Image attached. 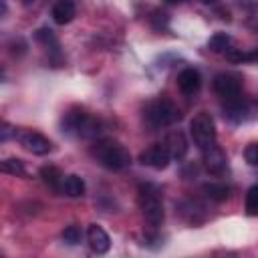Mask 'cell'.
Returning a JSON list of instances; mask_svg holds the SVG:
<instances>
[{
    "mask_svg": "<svg viewBox=\"0 0 258 258\" xmlns=\"http://www.w3.org/2000/svg\"><path fill=\"white\" fill-rule=\"evenodd\" d=\"M91 155L95 157L97 163H101L103 167H107L111 171L125 169L131 163L129 151L115 139H99V141H95L91 145Z\"/></svg>",
    "mask_w": 258,
    "mask_h": 258,
    "instance_id": "cell-1",
    "label": "cell"
},
{
    "mask_svg": "<svg viewBox=\"0 0 258 258\" xmlns=\"http://www.w3.org/2000/svg\"><path fill=\"white\" fill-rule=\"evenodd\" d=\"M137 202H139V208H141V214H143L145 222L151 228H159L161 222H163V202L159 198L157 187L151 185V183L141 185L139 187Z\"/></svg>",
    "mask_w": 258,
    "mask_h": 258,
    "instance_id": "cell-2",
    "label": "cell"
},
{
    "mask_svg": "<svg viewBox=\"0 0 258 258\" xmlns=\"http://www.w3.org/2000/svg\"><path fill=\"white\" fill-rule=\"evenodd\" d=\"M143 117L151 127H167L179 119V109L169 99L159 97L145 105Z\"/></svg>",
    "mask_w": 258,
    "mask_h": 258,
    "instance_id": "cell-3",
    "label": "cell"
},
{
    "mask_svg": "<svg viewBox=\"0 0 258 258\" xmlns=\"http://www.w3.org/2000/svg\"><path fill=\"white\" fill-rule=\"evenodd\" d=\"M189 133H191L194 143L202 151H206L212 145H216V125H214V119L210 117V113H204V111L198 113L189 121Z\"/></svg>",
    "mask_w": 258,
    "mask_h": 258,
    "instance_id": "cell-4",
    "label": "cell"
},
{
    "mask_svg": "<svg viewBox=\"0 0 258 258\" xmlns=\"http://www.w3.org/2000/svg\"><path fill=\"white\" fill-rule=\"evenodd\" d=\"M95 119L89 117L81 107H73L62 115V131L67 133H79V135H93L95 133Z\"/></svg>",
    "mask_w": 258,
    "mask_h": 258,
    "instance_id": "cell-5",
    "label": "cell"
},
{
    "mask_svg": "<svg viewBox=\"0 0 258 258\" xmlns=\"http://www.w3.org/2000/svg\"><path fill=\"white\" fill-rule=\"evenodd\" d=\"M139 161L143 165L153 167V169H165L171 161V153H169L165 143H155V145H151L139 153Z\"/></svg>",
    "mask_w": 258,
    "mask_h": 258,
    "instance_id": "cell-6",
    "label": "cell"
},
{
    "mask_svg": "<svg viewBox=\"0 0 258 258\" xmlns=\"http://www.w3.org/2000/svg\"><path fill=\"white\" fill-rule=\"evenodd\" d=\"M214 91H216L222 99H226V101L236 99V97H240L242 81H240L238 75H232V73H220V75H216V79H214Z\"/></svg>",
    "mask_w": 258,
    "mask_h": 258,
    "instance_id": "cell-7",
    "label": "cell"
},
{
    "mask_svg": "<svg viewBox=\"0 0 258 258\" xmlns=\"http://www.w3.org/2000/svg\"><path fill=\"white\" fill-rule=\"evenodd\" d=\"M18 139H20V145L34 155H46L52 151V143L38 131H24L18 135Z\"/></svg>",
    "mask_w": 258,
    "mask_h": 258,
    "instance_id": "cell-8",
    "label": "cell"
},
{
    "mask_svg": "<svg viewBox=\"0 0 258 258\" xmlns=\"http://www.w3.org/2000/svg\"><path fill=\"white\" fill-rule=\"evenodd\" d=\"M204 167L212 175H224L228 169V157H226L224 149L218 145H212L210 149H206L204 151Z\"/></svg>",
    "mask_w": 258,
    "mask_h": 258,
    "instance_id": "cell-9",
    "label": "cell"
},
{
    "mask_svg": "<svg viewBox=\"0 0 258 258\" xmlns=\"http://www.w3.org/2000/svg\"><path fill=\"white\" fill-rule=\"evenodd\" d=\"M87 240H89L91 250L97 252V254H105V252H109V248H111V238H109V234H107L101 226H97V224H91V226H89V230H87Z\"/></svg>",
    "mask_w": 258,
    "mask_h": 258,
    "instance_id": "cell-10",
    "label": "cell"
},
{
    "mask_svg": "<svg viewBox=\"0 0 258 258\" xmlns=\"http://www.w3.org/2000/svg\"><path fill=\"white\" fill-rule=\"evenodd\" d=\"M177 87H179L181 93H185V95H196V93L200 91V87H202V77H200L198 69H191V67L183 69V71L177 75Z\"/></svg>",
    "mask_w": 258,
    "mask_h": 258,
    "instance_id": "cell-11",
    "label": "cell"
},
{
    "mask_svg": "<svg viewBox=\"0 0 258 258\" xmlns=\"http://www.w3.org/2000/svg\"><path fill=\"white\" fill-rule=\"evenodd\" d=\"M165 145H167L171 157L177 159V161L183 159L185 153H187V141H185V137H183L181 131H173V133H169L167 139H165Z\"/></svg>",
    "mask_w": 258,
    "mask_h": 258,
    "instance_id": "cell-12",
    "label": "cell"
},
{
    "mask_svg": "<svg viewBox=\"0 0 258 258\" xmlns=\"http://www.w3.org/2000/svg\"><path fill=\"white\" fill-rule=\"evenodd\" d=\"M75 4L73 0H58L54 6H52V18L56 24H69L73 18H75Z\"/></svg>",
    "mask_w": 258,
    "mask_h": 258,
    "instance_id": "cell-13",
    "label": "cell"
},
{
    "mask_svg": "<svg viewBox=\"0 0 258 258\" xmlns=\"http://www.w3.org/2000/svg\"><path fill=\"white\" fill-rule=\"evenodd\" d=\"M40 177H42V181H44L48 187H52V189H56V191L62 189V179H64V175L60 173V169H58L56 165H42V167H40Z\"/></svg>",
    "mask_w": 258,
    "mask_h": 258,
    "instance_id": "cell-14",
    "label": "cell"
},
{
    "mask_svg": "<svg viewBox=\"0 0 258 258\" xmlns=\"http://www.w3.org/2000/svg\"><path fill=\"white\" fill-rule=\"evenodd\" d=\"M60 191L64 196H69V198H81L85 194V181H83V177H79V175H67L62 179V189Z\"/></svg>",
    "mask_w": 258,
    "mask_h": 258,
    "instance_id": "cell-15",
    "label": "cell"
},
{
    "mask_svg": "<svg viewBox=\"0 0 258 258\" xmlns=\"http://www.w3.org/2000/svg\"><path fill=\"white\" fill-rule=\"evenodd\" d=\"M204 194L214 202H224L230 196V187L220 181H210V183H204Z\"/></svg>",
    "mask_w": 258,
    "mask_h": 258,
    "instance_id": "cell-16",
    "label": "cell"
},
{
    "mask_svg": "<svg viewBox=\"0 0 258 258\" xmlns=\"http://www.w3.org/2000/svg\"><path fill=\"white\" fill-rule=\"evenodd\" d=\"M230 36L226 34V32H216L210 40H208V46H210V50H214V52H228L230 50Z\"/></svg>",
    "mask_w": 258,
    "mask_h": 258,
    "instance_id": "cell-17",
    "label": "cell"
},
{
    "mask_svg": "<svg viewBox=\"0 0 258 258\" xmlns=\"http://www.w3.org/2000/svg\"><path fill=\"white\" fill-rule=\"evenodd\" d=\"M226 115H228L232 121H242V119L246 117V105L240 103L238 97H236V99H230L228 105H226Z\"/></svg>",
    "mask_w": 258,
    "mask_h": 258,
    "instance_id": "cell-18",
    "label": "cell"
},
{
    "mask_svg": "<svg viewBox=\"0 0 258 258\" xmlns=\"http://www.w3.org/2000/svg\"><path fill=\"white\" fill-rule=\"evenodd\" d=\"M2 171L4 173H10V175H24V165L20 159L16 157H8L2 161Z\"/></svg>",
    "mask_w": 258,
    "mask_h": 258,
    "instance_id": "cell-19",
    "label": "cell"
},
{
    "mask_svg": "<svg viewBox=\"0 0 258 258\" xmlns=\"http://www.w3.org/2000/svg\"><path fill=\"white\" fill-rule=\"evenodd\" d=\"M81 238H83V230H81L77 224H71V226H67V228L62 230V240H64L67 244H71V246L79 244Z\"/></svg>",
    "mask_w": 258,
    "mask_h": 258,
    "instance_id": "cell-20",
    "label": "cell"
},
{
    "mask_svg": "<svg viewBox=\"0 0 258 258\" xmlns=\"http://www.w3.org/2000/svg\"><path fill=\"white\" fill-rule=\"evenodd\" d=\"M246 214L258 216V185H252L246 194Z\"/></svg>",
    "mask_w": 258,
    "mask_h": 258,
    "instance_id": "cell-21",
    "label": "cell"
},
{
    "mask_svg": "<svg viewBox=\"0 0 258 258\" xmlns=\"http://www.w3.org/2000/svg\"><path fill=\"white\" fill-rule=\"evenodd\" d=\"M244 157L250 165L258 167V143H248L246 149H244Z\"/></svg>",
    "mask_w": 258,
    "mask_h": 258,
    "instance_id": "cell-22",
    "label": "cell"
},
{
    "mask_svg": "<svg viewBox=\"0 0 258 258\" xmlns=\"http://www.w3.org/2000/svg\"><path fill=\"white\" fill-rule=\"evenodd\" d=\"M10 129H12V127H10L8 123H4V125H2V141H6V139H8V135H10Z\"/></svg>",
    "mask_w": 258,
    "mask_h": 258,
    "instance_id": "cell-23",
    "label": "cell"
},
{
    "mask_svg": "<svg viewBox=\"0 0 258 258\" xmlns=\"http://www.w3.org/2000/svg\"><path fill=\"white\" fill-rule=\"evenodd\" d=\"M248 60H258V48L252 50V52H248Z\"/></svg>",
    "mask_w": 258,
    "mask_h": 258,
    "instance_id": "cell-24",
    "label": "cell"
},
{
    "mask_svg": "<svg viewBox=\"0 0 258 258\" xmlns=\"http://www.w3.org/2000/svg\"><path fill=\"white\" fill-rule=\"evenodd\" d=\"M32 2H34V0H22V4H24V6H28V4H32Z\"/></svg>",
    "mask_w": 258,
    "mask_h": 258,
    "instance_id": "cell-25",
    "label": "cell"
},
{
    "mask_svg": "<svg viewBox=\"0 0 258 258\" xmlns=\"http://www.w3.org/2000/svg\"><path fill=\"white\" fill-rule=\"evenodd\" d=\"M204 2H206V4H216L218 0H204Z\"/></svg>",
    "mask_w": 258,
    "mask_h": 258,
    "instance_id": "cell-26",
    "label": "cell"
},
{
    "mask_svg": "<svg viewBox=\"0 0 258 258\" xmlns=\"http://www.w3.org/2000/svg\"><path fill=\"white\" fill-rule=\"evenodd\" d=\"M169 4H175V2H183V0H167Z\"/></svg>",
    "mask_w": 258,
    "mask_h": 258,
    "instance_id": "cell-27",
    "label": "cell"
}]
</instances>
